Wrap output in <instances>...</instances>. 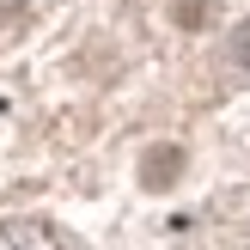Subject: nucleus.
Here are the masks:
<instances>
[{
    "label": "nucleus",
    "mask_w": 250,
    "mask_h": 250,
    "mask_svg": "<svg viewBox=\"0 0 250 250\" xmlns=\"http://www.w3.org/2000/svg\"><path fill=\"white\" fill-rule=\"evenodd\" d=\"M226 67L238 73V80H250V19L232 31V43H226Z\"/></svg>",
    "instance_id": "7ed1b4c3"
},
{
    "label": "nucleus",
    "mask_w": 250,
    "mask_h": 250,
    "mask_svg": "<svg viewBox=\"0 0 250 250\" xmlns=\"http://www.w3.org/2000/svg\"><path fill=\"white\" fill-rule=\"evenodd\" d=\"M208 12H214V0H183V24H208Z\"/></svg>",
    "instance_id": "20e7f679"
},
{
    "label": "nucleus",
    "mask_w": 250,
    "mask_h": 250,
    "mask_svg": "<svg viewBox=\"0 0 250 250\" xmlns=\"http://www.w3.org/2000/svg\"><path fill=\"white\" fill-rule=\"evenodd\" d=\"M0 250H73L49 220H6L0 226Z\"/></svg>",
    "instance_id": "f257e3e1"
},
{
    "label": "nucleus",
    "mask_w": 250,
    "mask_h": 250,
    "mask_svg": "<svg viewBox=\"0 0 250 250\" xmlns=\"http://www.w3.org/2000/svg\"><path fill=\"white\" fill-rule=\"evenodd\" d=\"M12 6H19V0H0V12H12Z\"/></svg>",
    "instance_id": "39448f33"
},
{
    "label": "nucleus",
    "mask_w": 250,
    "mask_h": 250,
    "mask_svg": "<svg viewBox=\"0 0 250 250\" xmlns=\"http://www.w3.org/2000/svg\"><path fill=\"white\" fill-rule=\"evenodd\" d=\"M177 171H183V153H177V146H153V153H146L141 183H146V189H165V183L177 177Z\"/></svg>",
    "instance_id": "f03ea898"
}]
</instances>
